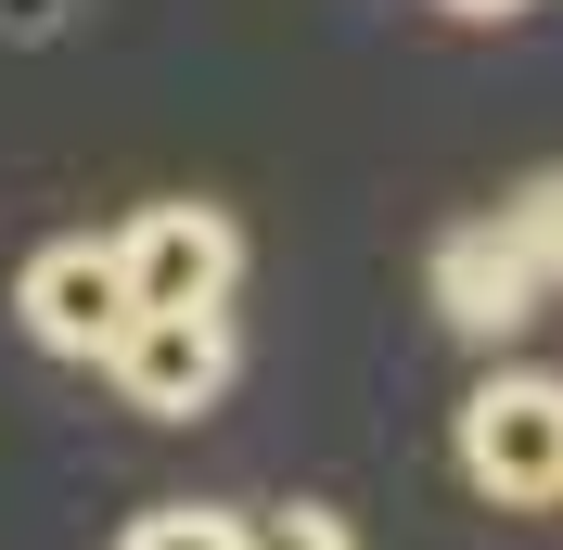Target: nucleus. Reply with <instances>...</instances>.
<instances>
[{
    "mask_svg": "<svg viewBox=\"0 0 563 550\" xmlns=\"http://www.w3.org/2000/svg\"><path fill=\"white\" fill-rule=\"evenodd\" d=\"M115 256H129L141 308H231V282H244V231L218 206H141Z\"/></svg>",
    "mask_w": 563,
    "mask_h": 550,
    "instance_id": "39448f33",
    "label": "nucleus"
},
{
    "mask_svg": "<svg viewBox=\"0 0 563 550\" xmlns=\"http://www.w3.org/2000/svg\"><path fill=\"white\" fill-rule=\"evenodd\" d=\"M499 218L526 231V256H538V270H551V295H563V167H538V179H526V193H512V206H499Z\"/></svg>",
    "mask_w": 563,
    "mask_h": 550,
    "instance_id": "0eeeda50",
    "label": "nucleus"
},
{
    "mask_svg": "<svg viewBox=\"0 0 563 550\" xmlns=\"http://www.w3.org/2000/svg\"><path fill=\"white\" fill-rule=\"evenodd\" d=\"M449 13L461 26H499V13H526V0H449Z\"/></svg>",
    "mask_w": 563,
    "mask_h": 550,
    "instance_id": "9d476101",
    "label": "nucleus"
},
{
    "mask_svg": "<svg viewBox=\"0 0 563 550\" xmlns=\"http://www.w3.org/2000/svg\"><path fill=\"white\" fill-rule=\"evenodd\" d=\"M13 320H26L52 359H115V333L141 320V282H129V256H115V231L38 243L26 282H13Z\"/></svg>",
    "mask_w": 563,
    "mask_h": 550,
    "instance_id": "f03ea898",
    "label": "nucleus"
},
{
    "mask_svg": "<svg viewBox=\"0 0 563 550\" xmlns=\"http://www.w3.org/2000/svg\"><path fill=\"white\" fill-rule=\"evenodd\" d=\"M103 384L141 422H206L218 384H231V308H141L129 333H115Z\"/></svg>",
    "mask_w": 563,
    "mask_h": 550,
    "instance_id": "7ed1b4c3",
    "label": "nucleus"
},
{
    "mask_svg": "<svg viewBox=\"0 0 563 550\" xmlns=\"http://www.w3.org/2000/svg\"><path fill=\"white\" fill-rule=\"evenodd\" d=\"M65 26V0H0V38H52Z\"/></svg>",
    "mask_w": 563,
    "mask_h": 550,
    "instance_id": "1a4fd4ad",
    "label": "nucleus"
},
{
    "mask_svg": "<svg viewBox=\"0 0 563 550\" xmlns=\"http://www.w3.org/2000/svg\"><path fill=\"white\" fill-rule=\"evenodd\" d=\"M461 486L499 513H563V372H487L461 397Z\"/></svg>",
    "mask_w": 563,
    "mask_h": 550,
    "instance_id": "f257e3e1",
    "label": "nucleus"
},
{
    "mask_svg": "<svg viewBox=\"0 0 563 550\" xmlns=\"http://www.w3.org/2000/svg\"><path fill=\"white\" fill-rule=\"evenodd\" d=\"M115 550H244V513H218V499H154Z\"/></svg>",
    "mask_w": 563,
    "mask_h": 550,
    "instance_id": "423d86ee",
    "label": "nucleus"
},
{
    "mask_svg": "<svg viewBox=\"0 0 563 550\" xmlns=\"http://www.w3.org/2000/svg\"><path fill=\"white\" fill-rule=\"evenodd\" d=\"M551 308V270L526 256V231L512 218H461V231H435V320L449 333H474V345H499V333H526V320Z\"/></svg>",
    "mask_w": 563,
    "mask_h": 550,
    "instance_id": "20e7f679",
    "label": "nucleus"
},
{
    "mask_svg": "<svg viewBox=\"0 0 563 550\" xmlns=\"http://www.w3.org/2000/svg\"><path fill=\"white\" fill-rule=\"evenodd\" d=\"M244 550H358V538H346V513L282 499V513H244Z\"/></svg>",
    "mask_w": 563,
    "mask_h": 550,
    "instance_id": "6e6552de",
    "label": "nucleus"
}]
</instances>
